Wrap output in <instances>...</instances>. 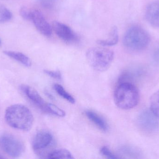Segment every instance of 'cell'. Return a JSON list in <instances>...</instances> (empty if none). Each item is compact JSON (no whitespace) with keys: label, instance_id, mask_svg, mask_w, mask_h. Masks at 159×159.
<instances>
[{"label":"cell","instance_id":"6da1fadb","mask_svg":"<svg viewBox=\"0 0 159 159\" xmlns=\"http://www.w3.org/2000/svg\"><path fill=\"white\" fill-rule=\"evenodd\" d=\"M5 118L10 127L23 131L30 130L33 125L32 113L23 105H13L9 106L6 110Z\"/></svg>","mask_w":159,"mask_h":159},{"label":"cell","instance_id":"7a4b0ae2","mask_svg":"<svg viewBox=\"0 0 159 159\" xmlns=\"http://www.w3.org/2000/svg\"><path fill=\"white\" fill-rule=\"evenodd\" d=\"M139 99L138 89L132 82H120L114 91L115 104L122 110L134 108L138 105Z\"/></svg>","mask_w":159,"mask_h":159},{"label":"cell","instance_id":"3957f363","mask_svg":"<svg viewBox=\"0 0 159 159\" xmlns=\"http://www.w3.org/2000/svg\"><path fill=\"white\" fill-rule=\"evenodd\" d=\"M114 56L112 50L101 47L91 48L86 54V59L90 66L100 72H105L110 68Z\"/></svg>","mask_w":159,"mask_h":159},{"label":"cell","instance_id":"277c9868","mask_svg":"<svg viewBox=\"0 0 159 159\" xmlns=\"http://www.w3.org/2000/svg\"><path fill=\"white\" fill-rule=\"evenodd\" d=\"M150 35L146 30L139 26L129 28L124 35L123 43L125 47L134 51L143 50L150 43Z\"/></svg>","mask_w":159,"mask_h":159},{"label":"cell","instance_id":"5b68a950","mask_svg":"<svg viewBox=\"0 0 159 159\" xmlns=\"http://www.w3.org/2000/svg\"><path fill=\"white\" fill-rule=\"evenodd\" d=\"M0 146L10 157L17 158L25 151V146L16 137L9 134H5L0 137Z\"/></svg>","mask_w":159,"mask_h":159},{"label":"cell","instance_id":"8992f818","mask_svg":"<svg viewBox=\"0 0 159 159\" xmlns=\"http://www.w3.org/2000/svg\"><path fill=\"white\" fill-rule=\"evenodd\" d=\"M137 122L140 128L147 132H153L158 129V118L152 111L146 109L141 112L138 116Z\"/></svg>","mask_w":159,"mask_h":159},{"label":"cell","instance_id":"52a82bcc","mask_svg":"<svg viewBox=\"0 0 159 159\" xmlns=\"http://www.w3.org/2000/svg\"><path fill=\"white\" fill-rule=\"evenodd\" d=\"M53 141V135L50 133L46 131L38 133L33 140V149L37 156H43L44 150L50 146Z\"/></svg>","mask_w":159,"mask_h":159},{"label":"cell","instance_id":"ba28073f","mask_svg":"<svg viewBox=\"0 0 159 159\" xmlns=\"http://www.w3.org/2000/svg\"><path fill=\"white\" fill-rule=\"evenodd\" d=\"M31 21L42 35L47 37H50L52 35V26L48 23L41 11L36 9L32 10Z\"/></svg>","mask_w":159,"mask_h":159},{"label":"cell","instance_id":"9c48e42d","mask_svg":"<svg viewBox=\"0 0 159 159\" xmlns=\"http://www.w3.org/2000/svg\"><path fill=\"white\" fill-rule=\"evenodd\" d=\"M52 29L61 39L68 43H72L77 40V35L68 25L55 21L52 23Z\"/></svg>","mask_w":159,"mask_h":159},{"label":"cell","instance_id":"30bf717a","mask_svg":"<svg viewBox=\"0 0 159 159\" xmlns=\"http://www.w3.org/2000/svg\"><path fill=\"white\" fill-rule=\"evenodd\" d=\"M20 88L33 103L42 111L46 112L48 103L43 100L36 90L30 86L25 85H21Z\"/></svg>","mask_w":159,"mask_h":159},{"label":"cell","instance_id":"8fae6325","mask_svg":"<svg viewBox=\"0 0 159 159\" xmlns=\"http://www.w3.org/2000/svg\"><path fill=\"white\" fill-rule=\"evenodd\" d=\"M145 18L152 27L159 28V1L151 2L147 7Z\"/></svg>","mask_w":159,"mask_h":159},{"label":"cell","instance_id":"7c38bea8","mask_svg":"<svg viewBox=\"0 0 159 159\" xmlns=\"http://www.w3.org/2000/svg\"><path fill=\"white\" fill-rule=\"evenodd\" d=\"M86 115L91 121L95 124L98 128L104 132L107 131L108 126L105 120L99 115L92 111H87Z\"/></svg>","mask_w":159,"mask_h":159},{"label":"cell","instance_id":"4fadbf2b","mask_svg":"<svg viewBox=\"0 0 159 159\" xmlns=\"http://www.w3.org/2000/svg\"><path fill=\"white\" fill-rule=\"evenodd\" d=\"M119 41L118 30L116 26L111 29L108 38L104 40H98L97 43L102 46H112L117 44Z\"/></svg>","mask_w":159,"mask_h":159},{"label":"cell","instance_id":"5bb4252c","mask_svg":"<svg viewBox=\"0 0 159 159\" xmlns=\"http://www.w3.org/2000/svg\"><path fill=\"white\" fill-rule=\"evenodd\" d=\"M4 53L26 67H30L31 66L32 63L30 59L23 53L13 51H4Z\"/></svg>","mask_w":159,"mask_h":159},{"label":"cell","instance_id":"9a60e30c","mask_svg":"<svg viewBox=\"0 0 159 159\" xmlns=\"http://www.w3.org/2000/svg\"><path fill=\"white\" fill-rule=\"evenodd\" d=\"M49 159H67L74 158L72 154L66 149H57L50 152L48 155Z\"/></svg>","mask_w":159,"mask_h":159},{"label":"cell","instance_id":"2e32d148","mask_svg":"<svg viewBox=\"0 0 159 159\" xmlns=\"http://www.w3.org/2000/svg\"><path fill=\"white\" fill-rule=\"evenodd\" d=\"M54 88L56 92L61 97L68 101L71 104H74L75 102V99L66 91V90L61 85L56 84L54 85Z\"/></svg>","mask_w":159,"mask_h":159},{"label":"cell","instance_id":"e0dca14e","mask_svg":"<svg viewBox=\"0 0 159 159\" xmlns=\"http://www.w3.org/2000/svg\"><path fill=\"white\" fill-rule=\"evenodd\" d=\"M150 110L159 118V90L156 91L151 96L150 100Z\"/></svg>","mask_w":159,"mask_h":159},{"label":"cell","instance_id":"ac0fdd59","mask_svg":"<svg viewBox=\"0 0 159 159\" xmlns=\"http://www.w3.org/2000/svg\"><path fill=\"white\" fill-rule=\"evenodd\" d=\"M45 113H49L60 117H64L66 115V113L64 110L60 108L55 105L48 103Z\"/></svg>","mask_w":159,"mask_h":159},{"label":"cell","instance_id":"d6986e66","mask_svg":"<svg viewBox=\"0 0 159 159\" xmlns=\"http://www.w3.org/2000/svg\"><path fill=\"white\" fill-rule=\"evenodd\" d=\"M12 18L11 11L3 5L0 4V23L9 21Z\"/></svg>","mask_w":159,"mask_h":159},{"label":"cell","instance_id":"ffe728a7","mask_svg":"<svg viewBox=\"0 0 159 159\" xmlns=\"http://www.w3.org/2000/svg\"><path fill=\"white\" fill-rule=\"evenodd\" d=\"M122 152L126 156L133 158H138L141 157L142 156L140 150H138L137 148L131 147H123L122 149Z\"/></svg>","mask_w":159,"mask_h":159},{"label":"cell","instance_id":"44dd1931","mask_svg":"<svg viewBox=\"0 0 159 159\" xmlns=\"http://www.w3.org/2000/svg\"><path fill=\"white\" fill-rule=\"evenodd\" d=\"M101 154L108 159H117L120 158L114 154L108 147L106 146H103L100 150Z\"/></svg>","mask_w":159,"mask_h":159},{"label":"cell","instance_id":"7402d4cb","mask_svg":"<svg viewBox=\"0 0 159 159\" xmlns=\"http://www.w3.org/2000/svg\"><path fill=\"white\" fill-rule=\"evenodd\" d=\"M32 10H30L26 7H22L20 10V16L24 19L31 21Z\"/></svg>","mask_w":159,"mask_h":159},{"label":"cell","instance_id":"603a6c76","mask_svg":"<svg viewBox=\"0 0 159 159\" xmlns=\"http://www.w3.org/2000/svg\"><path fill=\"white\" fill-rule=\"evenodd\" d=\"M45 73L48 75V76L54 79H57V80H61L62 78L61 73L59 71H49V70H45L44 71Z\"/></svg>","mask_w":159,"mask_h":159},{"label":"cell","instance_id":"cb8c5ba5","mask_svg":"<svg viewBox=\"0 0 159 159\" xmlns=\"http://www.w3.org/2000/svg\"><path fill=\"white\" fill-rule=\"evenodd\" d=\"M152 57L154 61L159 64V48L157 49L154 51Z\"/></svg>","mask_w":159,"mask_h":159},{"label":"cell","instance_id":"d4e9b609","mask_svg":"<svg viewBox=\"0 0 159 159\" xmlns=\"http://www.w3.org/2000/svg\"><path fill=\"white\" fill-rule=\"evenodd\" d=\"M45 93L46 94L47 96L48 97V98H49V99H51V100H54V96H53V95H52V94H51V93H49V92H48V91H46Z\"/></svg>","mask_w":159,"mask_h":159},{"label":"cell","instance_id":"484cf974","mask_svg":"<svg viewBox=\"0 0 159 159\" xmlns=\"http://www.w3.org/2000/svg\"><path fill=\"white\" fill-rule=\"evenodd\" d=\"M3 158H4L3 157H2V156H1V155H0V159H3Z\"/></svg>","mask_w":159,"mask_h":159},{"label":"cell","instance_id":"4316f807","mask_svg":"<svg viewBox=\"0 0 159 159\" xmlns=\"http://www.w3.org/2000/svg\"><path fill=\"white\" fill-rule=\"evenodd\" d=\"M0 44H1V40H0Z\"/></svg>","mask_w":159,"mask_h":159}]
</instances>
